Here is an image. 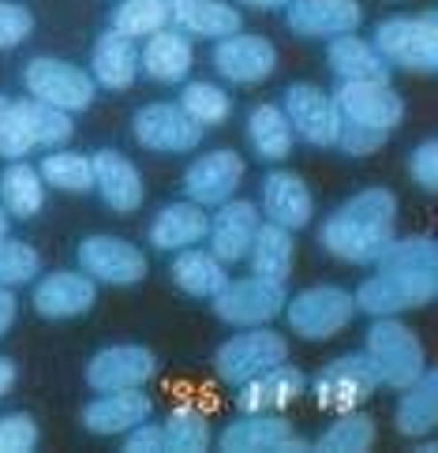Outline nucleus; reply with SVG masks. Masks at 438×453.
<instances>
[{
  "instance_id": "f257e3e1",
  "label": "nucleus",
  "mask_w": 438,
  "mask_h": 453,
  "mask_svg": "<svg viewBox=\"0 0 438 453\" xmlns=\"http://www.w3.org/2000/svg\"><path fill=\"white\" fill-rule=\"evenodd\" d=\"M379 273L356 288V311L367 315H397L409 307H424L438 293V248L431 236H404L389 240L386 251L375 258Z\"/></svg>"
},
{
  "instance_id": "f03ea898",
  "label": "nucleus",
  "mask_w": 438,
  "mask_h": 453,
  "mask_svg": "<svg viewBox=\"0 0 438 453\" xmlns=\"http://www.w3.org/2000/svg\"><path fill=\"white\" fill-rule=\"evenodd\" d=\"M394 221H397V199L386 188H367L352 196L345 206L322 221L319 244L330 255L345 258V263H375L394 240Z\"/></svg>"
},
{
  "instance_id": "7ed1b4c3",
  "label": "nucleus",
  "mask_w": 438,
  "mask_h": 453,
  "mask_svg": "<svg viewBox=\"0 0 438 453\" xmlns=\"http://www.w3.org/2000/svg\"><path fill=\"white\" fill-rule=\"evenodd\" d=\"M375 50L386 64L409 72H434L438 68V15L427 8L424 15H394L375 27Z\"/></svg>"
},
{
  "instance_id": "20e7f679",
  "label": "nucleus",
  "mask_w": 438,
  "mask_h": 453,
  "mask_svg": "<svg viewBox=\"0 0 438 453\" xmlns=\"http://www.w3.org/2000/svg\"><path fill=\"white\" fill-rule=\"evenodd\" d=\"M367 360L375 367L379 382L386 386H412L419 379V371H424V345H419V337L404 326V322L382 315L375 326L367 330Z\"/></svg>"
},
{
  "instance_id": "39448f33",
  "label": "nucleus",
  "mask_w": 438,
  "mask_h": 453,
  "mask_svg": "<svg viewBox=\"0 0 438 453\" xmlns=\"http://www.w3.org/2000/svg\"><path fill=\"white\" fill-rule=\"evenodd\" d=\"M352 315H356V300H352V293H345V288H337V285L304 288V293H296L292 303L285 307L292 334L307 337V342H327V337L349 326Z\"/></svg>"
},
{
  "instance_id": "423d86ee",
  "label": "nucleus",
  "mask_w": 438,
  "mask_h": 453,
  "mask_svg": "<svg viewBox=\"0 0 438 453\" xmlns=\"http://www.w3.org/2000/svg\"><path fill=\"white\" fill-rule=\"evenodd\" d=\"M285 356H288V345H285L281 334L255 326V330H248V334L229 337V342L218 349L214 367H218L221 382L243 386V382H251L255 375H263V371L278 367Z\"/></svg>"
},
{
  "instance_id": "0eeeda50",
  "label": "nucleus",
  "mask_w": 438,
  "mask_h": 453,
  "mask_svg": "<svg viewBox=\"0 0 438 453\" xmlns=\"http://www.w3.org/2000/svg\"><path fill=\"white\" fill-rule=\"evenodd\" d=\"M285 281H270V278H251L243 281H225V288L214 296V311L218 319L233 322V326H266L270 319H278L285 311Z\"/></svg>"
},
{
  "instance_id": "6e6552de",
  "label": "nucleus",
  "mask_w": 438,
  "mask_h": 453,
  "mask_svg": "<svg viewBox=\"0 0 438 453\" xmlns=\"http://www.w3.org/2000/svg\"><path fill=\"white\" fill-rule=\"evenodd\" d=\"M23 83L38 102L57 105L64 112L87 109L94 102V79L68 60H53V57L30 60L27 72H23Z\"/></svg>"
},
{
  "instance_id": "1a4fd4ad",
  "label": "nucleus",
  "mask_w": 438,
  "mask_h": 453,
  "mask_svg": "<svg viewBox=\"0 0 438 453\" xmlns=\"http://www.w3.org/2000/svg\"><path fill=\"white\" fill-rule=\"evenodd\" d=\"M330 102L341 120L371 127V132H386V135L404 117L401 94L389 90V83H341Z\"/></svg>"
},
{
  "instance_id": "9d476101",
  "label": "nucleus",
  "mask_w": 438,
  "mask_h": 453,
  "mask_svg": "<svg viewBox=\"0 0 438 453\" xmlns=\"http://www.w3.org/2000/svg\"><path fill=\"white\" fill-rule=\"evenodd\" d=\"M375 386H379L375 367H371L367 352H360V356H341V360L327 364L319 371L311 390H315L319 409L349 412V409H356L360 401H367L371 394H375Z\"/></svg>"
},
{
  "instance_id": "9b49d317",
  "label": "nucleus",
  "mask_w": 438,
  "mask_h": 453,
  "mask_svg": "<svg viewBox=\"0 0 438 453\" xmlns=\"http://www.w3.org/2000/svg\"><path fill=\"white\" fill-rule=\"evenodd\" d=\"M135 139L142 147L161 150V154H184L191 147H199L203 139V127L195 124L181 105H169V102H154V105H142L135 112Z\"/></svg>"
},
{
  "instance_id": "f8f14e48",
  "label": "nucleus",
  "mask_w": 438,
  "mask_h": 453,
  "mask_svg": "<svg viewBox=\"0 0 438 453\" xmlns=\"http://www.w3.org/2000/svg\"><path fill=\"white\" fill-rule=\"evenodd\" d=\"M218 446L225 453H300L307 449V442L292 431V424H285L281 416H266V412H248L243 419H233L221 431Z\"/></svg>"
},
{
  "instance_id": "ddd939ff",
  "label": "nucleus",
  "mask_w": 438,
  "mask_h": 453,
  "mask_svg": "<svg viewBox=\"0 0 438 453\" xmlns=\"http://www.w3.org/2000/svg\"><path fill=\"white\" fill-rule=\"evenodd\" d=\"M79 266H83L87 278L105 285H135L146 278L142 251L117 236H87L79 244Z\"/></svg>"
},
{
  "instance_id": "4468645a",
  "label": "nucleus",
  "mask_w": 438,
  "mask_h": 453,
  "mask_svg": "<svg viewBox=\"0 0 438 453\" xmlns=\"http://www.w3.org/2000/svg\"><path fill=\"white\" fill-rule=\"evenodd\" d=\"M158 371V360L150 349L142 345H109L87 364V382L90 390L109 394V390H135Z\"/></svg>"
},
{
  "instance_id": "2eb2a0df",
  "label": "nucleus",
  "mask_w": 438,
  "mask_h": 453,
  "mask_svg": "<svg viewBox=\"0 0 438 453\" xmlns=\"http://www.w3.org/2000/svg\"><path fill=\"white\" fill-rule=\"evenodd\" d=\"M240 180H243V157L236 150H214L188 165L184 191L199 206H221L225 199H233Z\"/></svg>"
},
{
  "instance_id": "dca6fc26",
  "label": "nucleus",
  "mask_w": 438,
  "mask_h": 453,
  "mask_svg": "<svg viewBox=\"0 0 438 453\" xmlns=\"http://www.w3.org/2000/svg\"><path fill=\"white\" fill-rule=\"evenodd\" d=\"M285 23L300 38H337L360 27L364 12L356 0H288Z\"/></svg>"
},
{
  "instance_id": "f3484780",
  "label": "nucleus",
  "mask_w": 438,
  "mask_h": 453,
  "mask_svg": "<svg viewBox=\"0 0 438 453\" xmlns=\"http://www.w3.org/2000/svg\"><path fill=\"white\" fill-rule=\"evenodd\" d=\"M285 120L300 139H307L311 147H330L337 132V112L334 102L311 83H292L285 90Z\"/></svg>"
},
{
  "instance_id": "a211bd4d",
  "label": "nucleus",
  "mask_w": 438,
  "mask_h": 453,
  "mask_svg": "<svg viewBox=\"0 0 438 453\" xmlns=\"http://www.w3.org/2000/svg\"><path fill=\"white\" fill-rule=\"evenodd\" d=\"M214 68L229 83H263L278 68V50H273V42L258 35H229L218 42Z\"/></svg>"
},
{
  "instance_id": "6ab92c4d",
  "label": "nucleus",
  "mask_w": 438,
  "mask_h": 453,
  "mask_svg": "<svg viewBox=\"0 0 438 453\" xmlns=\"http://www.w3.org/2000/svg\"><path fill=\"white\" fill-rule=\"evenodd\" d=\"M94 165V188L117 214H132L142 206V176L120 150H97L90 157Z\"/></svg>"
},
{
  "instance_id": "aec40b11",
  "label": "nucleus",
  "mask_w": 438,
  "mask_h": 453,
  "mask_svg": "<svg viewBox=\"0 0 438 453\" xmlns=\"http://www.w3.org/2000/svg\"><path fill=\"white\" fill-rule=\"evenodd\" d=\"M94 296H97L94 278H87V273H72V270H57V273H49V278L38 281L35 307L45 319H72V315L90 311Z\"/></svg>"
},
{
  "instance_id": "412c9836",
  "label": "nucleus",
  "mask_w": 438,
  "mask_h": 453,
  "mask_svg": "<svg viewBox=\"0 0 438 453\" xmlns=\"http://www.w3.org/2000/svg\"><path fill=\"white\" fill-rule=\"evenodd\" d=\"M255 229H258V210L243 199H225L218 218L210 221V248L221 263H240V258H248L251 251V240H255Z\"/></svg>"
},
{
  "instance_id": "4be33fe9",
  "label": "nucleus",
  "mask_w": 438,
  "mask_h": 453,
  "mask_svg": "<svg viewBox=\"0 0 438 453\" xmlns=\"http://www.w3.org/2000/svg\"><path fill=\"white\" fill-rule=\"evenodd\" d=\"M263 210L273 225H281V229H304L307 221H311V191L307 184L300 180L296 173H285V169H273L266 180H263Z\"/></svg>"
},
{
  "instance_id": "5701e85b",
  "label": "nucleus",
  "mask_w": 438,
  "mask_h": 453,
  "mask_svg": "<svg viewBox=\"0 0 438 453\" xmlns=\"http://www.w3.org/2000/svg\"><path fill=\"white\" fill-rule=\"evenodd\" d=\"M146 416H150V397L142 394V386H135V390H109L83 409V427L94 434H124L135 424H142Z\"/></svg>"
},
{
  "instance_id": "b1692460",
  "label": "nucleus",
  "mask_w": 438,
  "mask_h": 453,
  "mask_svg": "<svg viewBox=\"0 0 438 453\" xmlns=\"http://www.w3.org/2000/svg\"><path fill=\"white\" fill-rule=\"evenodd\" d=\"M304 371L300 367H292V364H278V367H270L263 371V375H255L251 382H243L240 386V412H270V409H288L292 401H296L304 394Z\"/></svg>"
},
{
  "instance_id": "393cba45",
  "label": "nucleus",
  "mask_w": 438,
  "mask_h": 453,
  "mask_svg": "<svg viewBox=\"0 0 438 453\" xmlns=\"http://www.w3.org/2000/svg\"><path fill=\"white\" fill-rule=\"evenodd\" d=\"M330 72L341 83H389V64L379 57V50L356 35H337L327 50Z\"/></svg>"
},
{
  "instance_id": "a878e982",
  "label": "nucleus",
  "mask_w": 438,
  "mask_h": 453,
  "mask_svg": "<svg viewBox=\"0 0 438 453\" xmlns=\"http://www.w3.org/2000/svg\"><path fill=\"white\" fill-rule=\"evenodd\" d=\"M210 229V218L203 214L199 203H173L165 206L150 225V244L161 251H184L199 244Z\"/></svg>"
},
{
  "instance_id": "bb28decb",
  "label": "nucleus",
  "mask_w": 438,
  "mask_h": 453,
  "mask_svg": "<svg viewBox=\"0 0 438 453\" xmlns=\"http://www.w3.org/2000/svg\"><path fill=\"white\" fill-rule=\"evenodd\" d=\"M90 64H94V79L102 87L127 90V87L135 83V75H139V50H135L132 38H124V35H117V30H109V35L97 38Z\"/></svg>"
},
{
  "instance_id": "cd10ccee",
  "label": "nucleus",
  "mask_w": 438,
  "mask_h": 453,
  "mask_svg": "<svg viewBox=\"0 0 438 453\" xmlns=\"http://www.w3.org/2000/svg\"><path fill=\"white\" fill-rule=\"evenodd\" d=\"M173 23L199 38H229L240 30V12L221 0H173Z\"/></svg>"
},
{
  "instance_id": "c85d7f7f",
  "label": "nucleus",
  "mask_w": 438,
  "mask_h": 453,
  "mask_svg": "<svg viewBox=\"0 0 438 453\" xmlns=\"http://www.w3.org/2000/svg\"><path fill=\"white\" fill-rule=\"evenodd\" d=\"M139 64L158 83H181L191 72V42L184 35H176V30H158V35H150V42H146Z\"/></svg>"
},
{
  "instance_id": "c756f323",
  "label": "nucleus",
  "mask_w": 438,
  "mask_h": 453,
  "mask_svg": "<svg viewBox=\"0 0 438 453\" xmlns=\"http://www.w3.org/2000/svg\"><path fill=\"white\" fill-rule=\"evenodd\" d=\"M438 424V379L424 367L412 386H404V397L397 401V431L401 434H431Z\"/></svg>"
},
{
  "instance_id": "7c9ffc66",
  "label": "nucleus",
  "mask_w": 438,
  "mask_h": 453,
  "mask_svg": "<svg viewBox=\"0 0 438 453\" xmlns=\"http://www.w3.org/2000/svg\"><path fill=\"white\" fill-rule=\"evenodd\" d=\"M169 273L188 296H210V300H214L225 288V281H229L225 263L214 251H195V248H184L181 255H176Z\"/></svg>"
},
{
  "instance_id": "2f4dec72",
  "label": "nucleus",
  "mask_w": 438,
  "mask_h": 453,
  "mask_svg": "<svg viewBox=\"0 0 438 453\" xmlns=\"http://www.w3.org/2000/svg\"><path fill=\"white\" fill-rule=\"evenodd\" d=\"M251 270L258 278H270V281H285L288 270H292V233L281 229V225H258L255 229V240H251Z\"/></svg>"
},
{
  "instance_id": "473e14b6",
  "label": "nucleus",
  "mask_w": 438,
  "mask_h": 453,
  "mask_svg": "<svg viewBox=\"0 0 438 453\" xmlns=\"http://www.w3.org/2000/svg\"><path fill=\"white\" fill-rule=\"evenodd\" d=\"M248 139L263 161H281L292 150V127L278 105H255L248 117Z\"/></svg>"
},
{
  "instance_id": "72a5a7b5",
  "label": "nucleus",
  "mask_w": 438,
  "mask_h": 453,
  "mask_svg": "<svg viewBox=\"0 0 438 453\" xmlns=\"http://www.w3.org/2000/svg\"><path fill=\"white\" fill-rule=\"evenodd\" d=\"M45 188H42V173L30 169L27 161H12L0 176V203L8 206V214L15 218H35L42 210Z\"/></svg>"
},
{
  "instance_id": "f704fd0d",
  "label": "nucleus",
  "mask_w": 438,
  "mask_h": 453,
  "mask_svg": "<svg viewBox=\"0 0 438 453\" xmlns=\"http://www.w3.org/2000/svg\"><path fill=\"white\" fill-rule=\"evenodd\" d=\"M173 19V0H124L112 15V30L124 38H150L158 30H165V23Z\"/></svg>"
},
{
  "instance_id": "c9c22d12",
  "label": "nucleus",
  "mask_w": 438,
  "mask_h": 453,
  "mask_svg": "<svg viewBox=\"0 0 438 453\" xmlns=\"http://www.w3.org/2000/svg\"><path fill=\"white\" fill-rule=\"evenodd\" d=\"M371 442H375V424H371L367 416L349 409V412H341L337 424H330L322 431L315 449H322V453H364V449H371Z\"/></svg>"
},
{
  "instance_id": "e433bc0d",
  "label": "nucleus",
  "mask_w": 438,
  "mask_h": 453,
  "mask_svg": "<svg viewBox=\"0 0 438 453\" xmlns=\"http://www.w3.org/2000/svg\"><path fill=\"white\" fill-rule=\"evenodd\" d=\"M165 446L173 453H203L210 446V424L199 409L191 404H181L173 409L165 419Z\"/></svg>"
},
{
  "instance_id": "4c0bfd02",
  "label": "nucleus",
  "mask_w": 438,
  "mask_h": 453,
  "mask_svg": "<svg viewBox=\"0 0 438 453\" xmlns=\"http://www.w3.org/2000/svg\"><path fill=\"white\" fill-rule=\"evenodd\" d=\"M181 109L199 127H214V124H221L225 117H229L233 105H229V94H225L221 87H214V83H188L184 94H181Z\"/></svg>"
},
{
  "instance_id": "58836bf2",
  "label": "nucleus",
  "mask_w": 438,
  "mask_h": 453,
  "mask_svg": "<svg viewBox=\"0 0 438 453\" xmlns=\"http://www.w3.org/2000/svg\"><path fill=\"white\" fill-rule=\"evenodd\" d=\"M42 180L60 191H90L94 188V165L83 154H49L42 161Z\"/></svg>"
},
{
  "instance_id": "ea45409f",
  "label": "nucleus",
  "mask_w": 438,
  "mask_h": 453,
  "mask_svg": "<svg viewBox=\"0 0 438 453\" xmlns=\"http://www.w3.org/2000/svg\"><path fill=\"white\" fill-rule=\"evenodd\" d=\"M27 109V124H30V135H35V147H64L72 139V117L57 105H45V102H23Z\"/></svg>"
},
{
  "instance_id": "a19ab883",
  "label": "nucleus",
  "mask_w": 438,
  "mask_h": 453,
  "mask_svg": "<svg viewBox=\"0 0 438 453\" xmlns=\"http://www.w3.org/2000/svg\"><path fill=\"white\" fill-rule=\"evenodd\" d=\"M27 150H35V135H30L23 102L0 98V154L12 157V161H19Z\"/></svg>"
},
{
  "instance_id": "79ce46f5",
  "label": "nucleus",
  "mask_w": 438,
  "mask_h": 453,
  "mask_svg": "<svg viewBox=\"0 0 438 453\" xmlns=\"http://www.w3.org/2000/svg\"><path fill=\"white\" fill-rule=\"evenodd\" d=\"M42 258L30 244L19 240H0V285H23L38 273Z\"/></svg>"
},
{
  "instance_id": "37998d69",
  "label": "nucleus",
  "mask_w": 438,
  "mask_h": 453,
  "mask_svg": "<svg viewBox=\"0 0 438 453\" xmlns=\"http://www.w3.org/2000/svg\"><path fill=\"white\" fill-rule=\"evenodd\" d=\"M35 446H38V427L30 416L12 412L0 419V453H30Z\"/></svg>"
},
{
  "instance_id": "c03bdc74",
  "label": "nucleus",
  "mask_w": 438,
  "mask_h": 453,
  "mask_svg": "<svg viewBox=\"0 0 438 453\" xmlns=\"http://www.w3.org/2000/svg\"><path fill=\"white\" fill-rule=\"evenodd\" d=\"M30 30H35V19H30L27 8H19V4H0V50H12V45L27 42Z\"/></svg>"
},
{
  "instance_id": "a18cd8bd",
  "label": "nucleus",
  "mask_w": 438,
  "mask_h": 453,
  "mask_svg": "<svg viewBox=\"0 0 438 453\" xmlns=\"http://www.w3.org/2000/svg\"><path fill=\"white\" fill-rule=\"evenodd\" d=\"M409 173H412V180L424 188V191H434V188H438V142H434V139H424V142H419V147L412 150Z\"/></svg>"
},
{
  "instance_id": "49530a36",
  "label": "nucleus",
  "mask_w": 438,
  "mask_h": 453,
  "mask_svg": "<svg viewBox=\"0 0 438 453\" xmlns=\"http://www.w3.org/2000/svg\"><path fill=\"white\" fill-rule=\"evenodd\" d=\"M127 439H124V449L127 453H165V427H158V424H135L132 431H124Z\"/></svg>"
},
{
  "instance_id": "de8ad7c7",
  "label": "nucleus",
  "mask_w": 438,
  "mask_h": 453,
  "mask_svg": "<svg viewBox=\"0 0 438 453\" xmlns=\"http://www.w3.org/2000/svg\"><path fill=\"white\" fill-rule=\"evenodd\" d=\"M12 322H15V296L8 293V285H0V337L8 334Z\"/></svg>"
},
{
  "instance_id": "09e8293b",
  "label": "nucleus",
  "mask_w": 438,
  "mask_h": 453,
  "mask_svg": "<svg viewBox=\"0 0 438 453\" xmlns=\"http://www.w3.org/2000/svg\"><path fill=\"white\" fill-rule=\"evenodd\" d=\"M12 382H15V364L0 356V397H4V394L12 390Z\"/></svg>"
},
{
  "instance_id": "8fccbe9b",
  "label": "nucleus",
  "mask_w": 438,
  "mask_h": 453,
  "mask_svg": "<svg viewBox=\"0 0 438 453\" xmlns=\"http://www.w3.org/2000/svg\"><path fill=\"white\" fill-rule=\"evenodd\" d=\"M243 4H251V8H263V12H273V8H285L288 0H243Z\"/></svg>"
},
{
  "instance_id": "3c124183",
  "label": "nucleus",
  "mask_w": 438,
  "mask_h": 453,
  "mask_svg": "<svg viewBox=\"0 0 438 453\" xmlns=\"http://www.w3.org/2000/svg\"><path fill=\"white\" fill-rule=\"evenodd\" d=\"M8 236V218H4V206H0V240Z\"/></svg>"
}]
</instances>
